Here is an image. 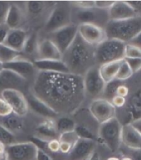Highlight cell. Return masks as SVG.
Returning a JSON list of instances; mask_svg holds the SVG:
<instances>
[{
	"mask_svg": "<svg viewBox=\"0 0 141 160\" xmlns=\"http://www.w3.org/2000/svg\"><path fill=\"white\" fill-rule=\"evenodd\" d=\"M30 91L62 116L77 112L86 99L83 77L70 72H38Z\"/></svg>",
	"mask_w": 141,
	"mask_h": 160,
	"instance_id": "cell-1",
	"label": "cell"
},
{
	"mask_svg": "<svg viewBox=\"0 0 141 160\" xmlns=\"http://www.w3.org/2000/svg\"><path fill=\"white\" fill-rule=\"evenodd\" d=\"M96 47L86 43L77 34L74 42L62 54V60L70 73L84 77L92 67L97 66L95 58Z\"/></svg>",
	"mask_w": 141,
	"mask_h": 160,
	"instance_id": "cell-2",
	"label": "cell"
},
{
	"mask_svg": "<svg viewBox=\"0 0 141 160\" xmlns=\"http://www.w3.org/2000/svg\"><path fill=\"white\" fill-rule=\"evenodd\" d=\"M106 38L123 42H130L141 32V16L120 21L109 20L105 25Z\"/></svg>",
	"mask_w": 141,
	"mask_h": 160,
	"instance_id": "cell-3",
	"label": "cell"
},
{
	"mask_svg": "<svg viewBox=\"0 0 141 160\" xmlns=\"http://www.w3.org/2000/svg\"><path fill=\"white\" fill-rule=\"evenodd\" d=\"M125 43L115 39H105L96 47L95 58L97 66L123 60Z\"/></svg>",
	"mask_w": 141,
	"mask_h": 160,
	"instance_id": "cell-4",
	"label": "cell"
},
{
	"mask_svg": "<svg viewBox=\"0 0 141 160\" xmlns=\"http://www.w3.org/2000/svg\"><path fill=\"white\" fill-rule=\"evenodd\" d=\"M72 6L71 2H58L48 15L44 25V31L50 34L72 23Z\"/></svg>",
	"mask_w": 141,
	"mask_h": 160,
	"instance_id": "cell-5",
	"label": "cell"
},
{
	"mask_svg": "<svg viewBox=\"0 0 141 160\" xmlns=\"http://www.w3.org/2000/svg\"><path fill=\"white\" fill-rule=\"evenodd\" d=\"M122 124L117 117L100 124L98 130L99 139L111 152L115 153L121 144Z\"/></svg>",
	"mask_w": 141,
	"mask_h": 160,
	"instance_id": "cell-6",
	"label": "cell"
},
{
	"mask_svg": "<svg viewBox=\"0 0 141 160\" xmlns=\"http://www.w3.org/2000/svg\"><path fill=\"white\" fill-rule=\"evenodd\" d=\"M38 147L33 141L17 142L5 148V160H36Z\"/></svg>",
	"mask_w": 141,
	"mask_h": 160,
	"instance_id": "cell-7",
	"label": "cell"
},
{
	"mask_svg": "<svg viewBox=\"0 0 141 160\" xmlns=\"http://www.w3.org/2000/svg\"><path fill=\"white\" fill-rule=\"evenodd\" d=\"M83 83L86 97L88 96L92 100L101 98L105 83L100 75L98 66L91 68L84 75Z\"/></svg>",
	"mask_w": 141,
	"mask_h": 160,
	"instance_id": "cell-8",
	"label": "cell"
},
{
	"mask_svg": "<svg viewBox=\"0 0 141 160\" xmlns=\"http://www.w3.org/2000/svg\"><path fill=\"white\" fill-rule=\"evenodd\" d=\"M78 34V26L71 23L49 34L48 39L54 43L61 53H63L69 48Z\"/></svg>",
	"mask_w": 141,
	"mask_h": 160,
	"instance_id": "cell-9",
	"label": "cell"
},
{
	"mask_svg": "<svg viewBox=\"0 0 141 160\" xmlns=\"http://www.w3.org/2000/svg\"><path fill=\"white\" fill-rule=\"evenodd\" d=\"M3 70L13 72L14 74L18 75L29 84H31V86L38 72L33 62L24 58H20L11 62L3 64Z\"/></svg>",
	"mask_w": 141,
	"mask_h": 160,
	"instance_id": "cell-10",
	"label": "cell"
},
{
	"mask_svg": "<svg viewBox=\"0 0 141 160\" xmlns=\"http://www.w3.org/2000/svg\"><path fill=\"white\" fill-rule=\"evenodd\" d=\"M105 11L107 10L98 9L96 7L83 9L72 6V23L76 24L77 26L83 23L96 24L97 26H100V22L105 20V17L108 18V14L104 15V12Z\"/></svg>",
	"mask_w": 141,
	"mask_h": 160,
	"instance_id": "cell-11",
	"label": "cell"
},
{
	"mask_svg": "<svg viewBox=\"0 0 141 160\" xmlns=\"http://www.w3.org/2000/svg\"><path fill=\"white\" fill-rule=\"evenodd\" d=\"M89 111L91 116L100 124L116 117V109L110 101L104 98L91 100Z\"/></svg>",
	"mask_w": 141,
	"mask_h": 160,
	"instance_id": "cell-12",
	"label": "cell"
},
{
	"mask_svg": "<svg viewBox=\"0 0 141 160\" xmlns=\"http://www.w3.org/2000/svg\"><path fill=\"white\" fill-rule=\"evenodd\" d=\"M1 97L9 105L13 113L20 117H24L29 111L26 96L22 91L14 89H7L1 93Z\"/></svg>",
	"mask_w": 141,
	"mask_h": 160,
	"instance_id": "cell-13",
	"label": "cell"
},
{
	"mask_svg": "<svg viewBox=\"0 0 141 160\" xmlns=\"http://www.w3.org/2000/svg\"><path fill=\"white\" fill-rule=\"evenodd\" d=\"M14 89L22 91L24 95L28 93L31 89V84L14 74L13 72L3 70L0 72V96L4 90Z\"/></svg>",
	"mask_w": 141,
	"mask_h": 160,
	"instance_id": "cell-14",
	"label": "cell"
},
{
	"mask_svg": "<svg viewBox=\"0 0 141 160\" xmlns=\"http://www.w3.org/2000/svg\"><path fill=\"white\" fill-rule=\"evenodd\" d=\"M78 34L86 43L93 47H96L107 39L104 28L96 24H80L78 25Z\"/></svg>",
	"mask_w": 141,
	"mask_h": 160,
	"instance_id": "cell-15",
	"label": "cell"
},
{
	"mask_svg": "<svg viewBox=\"0 0 141 160\" xmlns=\"http://www.w3.org/2000/svg\"><path fill=\"white\" fill-rule=\"evenodd\" d=\"M108 18L111 21H120L138 16L135 10L129 5L128 1H115L108 9Z\"/></svg>",
	"mask_w": 141,
	"mask_h": 160,
	"instance_id": "cell-16",
	"label": "cell"
},
{
	"mask_svg": "<svg viewBox=\"0 0 141 160\" xmlns=\"http://www.w3.org/2000/svg\"><path fill=\"white\" fill-rule=\"evenodd\" d=\"M28 105L29 110H31L34 114L38 115H40L42 117L45 119H53L55 120L58 117H59V115L51 109L47 104L42 101L40 99L33 95L31 91L25 95Z\"/></svg>",
	"mask_w": 141,
	"mask_h": 160,
	"instance_id": "cell-17",
	"label": "cell"
},
{
	"mask_svg": "<svg viewBox=\"0 0 141 160\" xmlns=\"http://www.w3.org/2000/svg\"><path fill=\"white\" fill-rule=\"evenodd\" d=\"M96 148V141L79 139L70 152L69 160H87Z\"/></svg>",
	"mask_w": 141,
	"mask_h": 160,
	"instance_id": "cell-18",
	"label": "cell"
},
{
	"mask_svg": "<svg viewBox=\"0 0 141 160\" xmlns=\"http://www.w3.org/2000/svg\"><path fill=\"white\" fill-rule=\"evenodd\" d=\"M121 143L131 150L141 149V134L130 123L122 125Z\"/></svg>",
	"mask_w": 141,
	"mask_h": 160,
	"instance_id": "cell-19",
	"label": "cell"
},
{
	"mask_svg": "<svg viewBox=\"0 0 141 160\" xmlns=\"http://www.w3.org/2000/svg\"><path fill=\"white\" fill-rule=\"evenodd\" d=\"M28 36V35L27 32L23 28L9 29L4 42L3 44L16 52H22Z\"/></svg>",
	"mask_w": 141,
	"mask_h": 160,
	"instance_id": "cell-20",
	"label": "cell"
},
{
	"mask_svg": "<svg viewBox=\"0 0 141 160\" xmlns=\"http://www.w3.org/2000/svg\"><path fill=\"white\" fill-rule=\"evenodd\" d=\"M62 54L54 43L48 38L39 42L38 60H62Z\"/></svg>",
	"mask_w": 141,
	"mask_h": 160,
	"instance_id": "cell-21",
	"label": "cell"
},
{
	"mask_svg": "<svg viewBox=\"0 0 141 160\" xmlns=\"http://www.w3.org/2000/svg\"><path fill=\"white\" fill-rule=\"evenodd\" d=\"M38 139L48 142L53 139H58V134L55 125V120L46 119L43 123L39 124L35 129Z\"/></svg>",
	"mask_w": 141,
	"mask_h": 160,
	"instance_id": "cell-22",
	"label": "cell"
},
{
	"mask_svg": "<svg viewBox=\"0 0 141 160\" xmlns=\"http://www.w3.org/2000/svg\"><path fill=\"white\" fill-rule=\"evenodd\" d=\"M24 13L20 6L15 2H10L5 24L9 29L21 28L24 22Z\"/></svg>",
	"mask_w": 141,
	"mask_h": 160,
	"instance_id": "cell-23",
	"label": "cell"
},
{
	"mask_svg": "<svg viewBox=\"0 0 141 160\" xmlns=\"http://www.w3.org/2000/svg\"><path fill=\"white\" fill-rule=\"evenodd\" d=\"M33 64L38 72L69 73V70L62 60H36Z\"/></svg>",
	"mask_w": 141,
	"mask_h": 160,
	"instance_id": "cell-24",
	"label": "cell"
},
{
	"mask_svg": "<svg viewBox=\"0 0 141 160\" xmlns=\"http://www.w3.org/2000/svg\"><path fill=\"white\" fill-rule=\"evenodd\" d=\"M23 118L13 113L7 117L0 118V124L15 135L23 129L24 120Z\"/></svg>",
	"mask_w": 141,
	"mask_h": 160,
	"instance_id": "cell-25",
	"label": "cell"
},
{
	"mask_svg": "<svg viewBox=\"0 0 141 160\" xmlns=\"http://www.w3.org/2000/svg\"><path fill=\"white\" fill-rule=\"evenodd\" d=\"M123 60L109 62V63H106V64L99 66L100 75H101V78L103 79V81H105V84L115 80L117 72L119 71V68H120V64H121Z\"/></svg>",
	"mask_w": 141,
	"mask_h": 160,
	"instance_id": "cell-26",
	"label": "cell"
},
{
	"mask_svg": "<svg viewBox=\"0 0 141 160\" xmlns=\"http://www.w3.org/2000/svg\"><path fill=\"white\" fill-rule=\"evenodd\" d=\"M38 39L36 33H32L28 36L26 42L24 44L23 49L22 51V54L23 53L28 57V60L34 61L38 60Z\"/></svg>",
	"mask_w": 141,
	"mask_h": 160,
	"instance_id": "cell-27",
	"label": "cell"
},
{
	"mask_svg": "<svg viewBox=\"0 0 141 160\" xmlns=\"http://www.w3.org/2000/svg\"><path fill=\"white\" fill-rule=\"evenodd\" d=\"M55 125L57 131L60 135L61 134H63L66 132L75 130L77 124L75 120L69 116H59L55 119Z\"/></svg>",
	"mask_w": 141,
	"mask_h": 160,
	"instance_id": "cell-28",
	"label": "cell"
},
{
	"mask_svg": "<svg viewBox=\"0 0 141 160\" xmlns=\"http://www.w3.org/2000/svg\"><path fill=\"white\" fill-rule=\"evenodd\" d=\"M20 58H23L21 52L13 50L3 44H0V62L2 64L8 63Z\"/></svg>",
	"mask_w": 141,
	"mask_h": 160,
	"instance_id": "cell-29",
	"label": "cell"
},
{
	"mask_svg": "<svg viewBox=\"0 0 141 160\" xmlns=\"http://www.w3.org/2000/svg\"><path fill=\"white\" fill-rule=\"evenodd\" d=\"M48 5V2L43 1H29L25 2V8L28 14L32 17H38L45 10L46 7Z\"/></svg>",
	"mask_w": 141,
	"mask_h": 160,
	"instance_id": "cell-30",
	"label": "cell"
},
{
	"mask_svg": "<svg viewBox=\"0 0 141 160\" xmlns=\"http://www.w3.org/2000/svg\"><path fill=\"white\" fill-rule=\"evenodd\" d=\"M129 101V110L133 115L134 120L141 118V89L132 96Z\"/></svg>",
	"mask_w": 141,
	"mask_h": 160,
	"instance_id": "cell-31",
	"label": "cell"
},
{
	"mask_svg": "<svg viewBox=\"0 0 141 160\" xmlns=\"http://www.w3.org/2000/svg\"><path fill=\"white\" fill-rule=\"evenodd\" d=\"M121 84L122 81H117V80H114L105 84L104 92H103V98L110 101V100L115 96L118 86Z\"/></svg>",
	"mask_w": 141,
	"mask_h": 160,
	"instance_id": "cell-32",
	"label": "cell"
},
{
	"mask_svg": "<svg viewBox=\"0 0 141 160\" xmlns=\"http://www.w3.org/2000/svg\"><path fill=\"white\" fill-rule=\"evenodd\" d=\"M75 132L79 137V139H89V140H93L96 142V136L94 133L91 131L90 128L84 124H77L75 128Z\"/></svg>",
	"mask_w": 141,
	"mask_h": 160,
	"instance_id": "cell-33",
	"label": "cell"
},
{
	"mask_svg": "<svg viewBox=\"0 0 141 160\" xmlns=\"http://www.w3.org/2000/svg\"><path fill=\"white\" fill-rule=\"evenodd\" d=\"M133 72H132L130 67H129V65L127 64V62L124 60L122 61L121 64H120V67L119 68V71L117 72V75H116V77H115V80L120 81H126L129 78L133 76Z\"/></svg>",
	"mask_w": 141,
	"mask_h": 160,
	"instance_id": "cell-34",
	"label": "cell"
},
{
	"mask_svg": "<svg viewBox=\"0 0 141 160\" xmlns=\"http://www.w3.org/2000/svg\"><path fill=\"white\" fill-rule=\"evenodd\" d=\"M0 143H2L5 146L17 143L14 134L8 131L6 128H4L1 124H0Z\"/></svg>",
	"mask_w": 141,
	"mask_h": 160,
	"instance_id": "cell-35",
	"label": "cell"
},
{
	"mask_svg": "<svg viewBox=\"0 0 141 160\" xmlns=\"http://www.w3.org/2000/svg\"><path fill=\"white\" fill-rule=\"evenodd\" d=\"M124 58H141V48L130 43L125 44Z\"/></svg>",
	"mask_w": 141,
	"mask_h": 160,
	"instance_id": "cell-36",
	"label": "cell"
},
{
	"mask_svg": "<svg viewBox=\"0 0 141 160\" xmlns=\"http://www.w3.org/2000/svg\"><path fill=\"white\" fill-rule=\"evenodd\" d=\"M58 139L60 142H67V143H69L72 145H74L79 139V137L77 134V133L75 132V130H73V131L66 132V133L61 134L58 137Z\"/></svg>",
	"mask_w": 141,
	"mask_h": 160,
	"instance_id": "cell-37",
	"label": "cell"
},
{
	"mask_svg": "<svg viewBox=\"0 0 141 160\" xmlns=\"http://www.w3.org/2000/svg\"><path fill=\"white\" fill-rule=\"evenodd\" d=\"M129 65L133 73H136L141 70V58H124Z\"/></svg>",
	"mask_w": 141,
	"mask_h": 160,
	"instance_id": "cell-38",
	"label": "cell"
},
{
	"mask_svg": "<svg viewBox=\"0 0 141 160\" xmlns=\"http://www.w3.org/2000/svg\"><path fill=\"white\" fill-rule=\"evenodd\" d=\"M13 114V110L9 105L0 96V118L7 117Z\"/></svg>",
	"mask_w": 141,
	"mask_h": 160,
	"instance_id": "cell-39",
	"label": "cell"
},
{
	"mask_svg": "<svg viewBox=\"0 0 141 160\" xmlns=\"http://www.w3.org/2000/svg\"><path fill=\"white\" fill-rule=\"evenodd\" d=\"M10 2L0 1V25L5 24L8 11L9 9Z\"/></svg>",
	"mask_w": 141,
	"mask_h": 160,
	"instance_id": "cell-40",
	"label": "cell"
},
{
	"mask_svg": "<svg viewBox=\"0 0 141 160\" xmlns=\"http://www.w3.org/2000/svg\"><path fill=\"white\" fill-rule=\"evenodd\" d=\"M73 7L78 8H95V1H75L71 2Z\"/></svg>",
	"mask_w": 141,
	"mask_h": 160,
	"instance_id": "cell-41",
	"label": "cell"
},
{
	"mask_svg": "<svg viewBox=\"0 0 141 160\" xmlns=\"http://www.w3.org/2000/svg\"><path fill=\"white\" fill-rule=\"evenodd\" d=\"M47 147L52 153L60 152V141L58 139H53L47 142Z\"/></svg>",
	"mask_w": 141,
	"mask_h": 160,
	"instance_id": "cell-42",
	"label": "cell"
},
{
	"mask_svg": "<svg viewBox=\"0 0 141 160\" xmlns=\"http://www.w3.org/2000/svg\"><path fill=\"white\" fill-rule=\"evenodd\" d=\"M110 102H111V104L114 105V107H115V109H117V108H122L124 107V105L126 104V99L120 96H115L111 100H110Z\"/></svg>",
	"mask_w": 141,
	"mask_h": 160,
	"instance_id": "cell-43",
	"label": "cell"
},
{
	"mask_svg": "<svg viewBox=\"0 0 141 160\" xmlns=\"http://www.w3.org/2000/svg\"><path fill=\"white\" fill-rule=\"evenodd\" d=\"M115 1H95V7L98 9L107 10L113 5Z\"/></svg>",
	"mask_w": 141,
	"mask_h": 160,
	"instance_id": "cell-44",
	"label": "cell"
},
{
	"mask_svg": "<svg viewBox=\"0 0 141 160\" xmlns=\"http://www.w3.org/2000/svg\"><path fill=\"white\" fill-rule=\"evenodd\" d=\"M129 94V88L127 87V86H125L124 84L122 83L121 85L118 86L117 90H116V94L115 96H120L122 97H126Z\"/></svg>",
	"mask_w": 141,
	"mask_h": 160,
	"instance_id": "cell-45",
	"label": "cell"
},
{
	"mask_svg": "<svg viewBox=\"0 0 141 160\" xmlns=\"http://www.w3.org/2000/svg\"><path fill=\"white\" fill-rule=\"evenodd\" d=\"M73 145L67 142H60V152L63 154H69Z\"/></svg>",
	"mask_w": 141,
	"mask_h": 160,
	"instance_id": "cell-46",
	"label": "cell"
},
{
	"mask_svg": "<svg viewBox=\"0 0 141 160\" xmlns=\"http://www.w3.org/2000/svg\"><path fill=\"white\" fill-rule=\"evenodd\" d=\"M8 31H9V28H8L6 24L0 25V44H3L4 42Z\"/></svg>",
	"mask_w": 141,
	"mask_h": 160,
	"instance_id": "cell-47",
	"label": "cell"
},
{
	"mask_svg": "<svg viewBox=\"0 0 141 160\" xmlns=\"http://www.w3.org/2000/svg\"><path fill=\"white\" fill-rule=\"evenodd\" d=\"M36 160H53V159L51 158L50 156L48 155V153H46L45 151L43 150L42 148H38V153H37Z\"/></svg>",
	"mask_w": 141,
	"mask_h": 160,
	"instance_id": "cell-48",
	"label": "cell"
},
{
	"mask_svg": "<svg viewBox=\"0 0 141 160\" xmlns=\"http://www.w3.org/2000/svg\"><path fill=\"white\" fill-rule=\"evenodd\" d=\"M130 124H131L132 125L134 126V129H136L137 131L139 132V134H141V118L133 120V121L130 122Z\"/></svg>",
	"mask_w": 141,
	"mask_h": 160,
	"instance_id": "cell-49",
	"label": "cell"
},
{
	"mask_svg": "<svg viewBox=\"0 0 141 160\" xmlns=\"http://www.w3.org/2000/svg\"><path fill=\"white\" fill-rule=\"evenodd\" d=\"M130 42H131L130 44H133V45L136 46L138 48H141V32L135 37V38H134V39H132Z\"/></svg>",
	"mask_w": 141,
	"mask_h": 160,
	"instance_id": "cell-50",
	"label": "cell"
},
{
	"mask_svg": "<svg viewBox=\"0 0 141 160\" xmlns=\"http://www.w3.org/2000/svg\"><path fill=\"white\" fill-rule=\"evenodd\" d=\"M132 160H141V149H137V150H132L131 157Z\"/></svg>",
	"mask_w": 141,
	"mask_h": 160,
	"instance_id": "cell-51",
	"label": "cell"
},
{
	"mask_svg": "<svg viewBox=\"0 0 141 160\" xmlns=\"http://www.w3.org/2000/svg\"><path fill=\"white\" fill-rule=\"evenodd\" d=\"M87 160H101V156L96 151H94Z\"/></svg>",
	"mask_w": 141,
	"mask_h": 160,
	"instance_id": "cell-52",
	"label": "cell"
},
{
	"mask_svg": "<svg viewBox=\"0 0 141 160\" xmlns=\"http://www.w3.org/2000/svg\"><path fill=\"white\" fill-rule=\"evenodd\" d=\"M5 148H6V146L2 143H0V154L5 155Z\"/></svg>",
	"mask_w": 141,
	"mask_h": 160,
	"instance_id": "cell-53",
	"label": "cell"
},
{
	"mask_svg": "<svg viewBox=\"0 0 141 160\" xmlns=\"http://www.w3.org/2000/svg\"><path fill=\"white\" fill-rule=\"evenodd\" d=\"M106 160H120V159L119 158H117V157H110V158H108Z\"/></svg>",
	"mask_w": 141,
	"mask_h": 160,
	"instance_id": "cell-54",
	"label": "cell"
},
{
	"mask_svg": "<svg viewBox=\"0 0 141 160\" xmlns=\"http://www.w3.org/2000/svg\"><path fill=\"white\" fill-rule=\"evenodd\" d=\"M120 160H132L130 157H123Z\"/></svg>",
	"mask_w": 141,
	"mask_h": 160,
	"instance_id": "cell-55",
	"label": "cell"
},
{
	"mask_svg": "<svg viewBox=\"0 0 141 160\" xmlns=\"http://www.w3.org/2000/svg\"><path fill=\"white\" fill-rule=\"evenodd\" d=\"M0 160H5V155L0 154Z\"/></svg>",
	"mask_w": 141,
	"mask_h": 160,
	"instance_id": "cell-56",
	"label": "cell"
},
{
	"mask_svg": "<svg viewBox=\"0 0 141 160\" xmlns=\"http://www.w3.org/2000/svg\"><path fill=\"white\" fill-rule=\"evenodd\" d=\"M3 70V64L0 62V72H2Z\"/></svg>",
	"mask_w": 141,
	"mask_h": 160,
	"instance_id": "cell-57",
	"label": "cell"
}]
</instances>
